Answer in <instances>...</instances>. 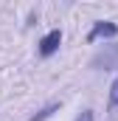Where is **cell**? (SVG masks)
Wrapping results in <instances>:
<instances>
[{
    "instance_id": "obj_1",
    "label": "cell",
    "mask_w": 118,
    "mask_h": 121,
    "mask_svg": "<svg viewBox=\"0 0 118 121\" xmlns=\"http://www.w3.org/2000/svg\"><path fill=\"white\" fill-rule=\"evenodd\" d=\"M90 65H93V68H101V65H104V70L118 68V45H104V51H98Z\"/></svg>"
},
{
    "instance_id": "obj_2",
    "label": "cell",
    "mask_w": 118,
    "mask_h": 121,
    "mask_svg": "<svg viewBox=\"0 0 118 121\" xmlns=\"http://www.w3.org/2000/svg\"><path fill=\"white\" fill-rule=\"evenodd\" d=\"M59 45H62V31L54 28V31H48L42 39H39V56L42 59H48V56H54L59 51Z\"/></svg>"
},
{
    "instance_id": "obj_3",
    "label": "cell",
    "mask_w": 118,
    "mask_h": 121,
    "mask_svg": "<svg viewBox=\"0 0 118 121\" xmlns=\"http://www.w3.org/2000/svg\"><path fill=\"white\" fill-rule=\"evenodd\" d=\"M101 37H118V26L115 23H110V20H101V23H96L87 34V42H96V39H101Z\"/></svg>"
},
{
    "instance_id": "obj_4",
    "label": "cell",
    "mask_w": 118,
    "mask_h": 121,
    "mask_svg": "<svg viewBox=\"0 0 118 121\" xmlns=\"http://www.w3.org/2000/svg\"><path fill=\"white\" fill-rule=\"evenodd\" d=\"M54 113H59V104H48V107H42L37 116H31L28 121H45V118H51Z\"/></svg>"
},
{
    "instance_id": "obj_5",
    "label": "cell",
    "mask_w": 118,
    "mask_h": 121,
    "mask_svg": "<svg viewBox=\"0 0 118 121\" xmlns=\"http://www.w3.org/2000/svg\"><path fill=\"white\" fill-rule=\"evenodd\" d=\"M107 104H110V107H118V79L110 85V99H107Z\"/></svg>"
},
{
    "instance_id": "obj_6",
    "label": "cell",
    "mask_w": 118,
    "mask_h": 121,
    "mask_svg": "<svg viewBox=\"0 0 118 121\" xmlns=\"http://www.w3.org/2000/svg\"><path fill=\"white\" fill-rule=\"evenodd\" d=\"M76 121H96V116H93V110H82L76 116Z\"/></svg>"
}]
</instances>
